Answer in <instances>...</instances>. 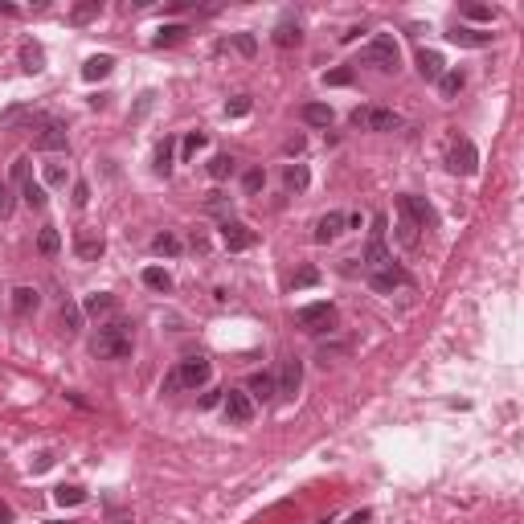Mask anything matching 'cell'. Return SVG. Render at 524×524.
<instances>
[{
    "label": "cell",
    "mask_w": 524,
    "mask_h": 524,
    "mask_svg": "<svg viewBox=\"0 0 524 524\" xmlns=\"http://www.w3.org/2000/svg\"><path fill=\"white\" fill-rule=\"evenodd\" d=\"M385 230H389V217H385V214H377V217H373V238H377V242H385Z\"/></svg>",
    "instance_id": "49"
},
{
    "label": "cell",
    "mask_w": 524,
    "mask_h": 524,
    "mask_svg": "<svg viewBox=\"0 0 524 524\" xmlns=\"http://www.w3.org/2000/svg\"><path fill=\"white\" fill-rule=\"evenodd\" d=\"M463 13H467L471 21H492V8H487V4H467Z\"/></svg>",
    "instance_id": "45"
},
{
    "label": "cell",
    "mask_w": 524,
    "mask_h": 524,
    "mask_svg": "<svg viewBox=\"0 0 524 524\" xmlns=\"http://www.w3.org/2000/svg\"><path fill=\"white\" fill-rule=\"evenodd\" d=\"M53 500L62 504V508H78V504L86 500V492H82V487H74V483H62V487L53 492Z\"/></svg>",
    "instance_id": "29"
},
{
    "label": "cell",
    "mask_w": 524,
    "mask_h": 524,
    "mask_svg": "<svg viewBox=\"0 0 524 524\" xmlns=\"http://www.w3.org/2000/svg\"><path fill=\"white\" fill-rule=\"evenodd\" d=\"M234 49H238L242 58H254V37H250V33H234Z\"/></svg>",
    "instance_id": "43"
},
{
    "label": "cell",
    "mask_w": 524,
    "mask_h": 524,
    "mask_svg": "<svg viewBox=\"0 0 524 524\" xmlns=\"http://www.w3.org/2000/svg\"><path fill=\"white\" fill-rule=\"evenodd\" d=\"M405 283H410V275H405L402 266H393V262H389V266H381V270H369V287H373V291H381V295H389L393 287H405Z\"/></svg>",
    "instance_id": "10"
},
{
    "label": "cell",
    "mask_w": 524,
    "mask_h": 524,
    "mask_svg": "<svg viewBox=\"0 0 524 524\" xmlns=\"http://www.w3.org/2000/svg\"><path fill=\"white\" fill-rule=\"evenodd\" d=\"M418 74H422L426 82H438V78L447 74V66H443V53H434V49H422V53H418Z\"/></svg>",
    "instance_id": "18"
},
{
    "label": "cell",
    "mask_w": 524,
    "mask_h": 524,
    "mask_svg": "<svg viewBox=\"0 0 524 524\" xmlns=\"http://www.w3.org/2000/svg\"><path fill=\"white\" fill-rule=\"evenodd\" d=\"M270 37H275V46H279V49H291V46L303 41V29H299V21H279Z\"/></svg>",
    "instance_id": "20"
},
{
    "label": "cell",
    "mask_w": 524,
    "mask_h": 524,
    "mask_svg": "<svg viewBox=\"0 0 524 524\" xmlns=\"http://www.w3.org/2000/svg\"><path fill=\"white\" fill-rule=\"evenodd\" d=\"M365 262H369V270H381V266H389L393 262V254H389V246L385 242H369V250H365Z\"/></svg>",
    "instance_id": "26"
},
{
    "label": "cell",
    "mask_w": 524,
    "mask_h": 524,
    "mask_svg": "<svg viewBox=\"0 0 524 524\" xmlns=\"http://www.w3.org/2000/svg\"><path fill=\"white\" fill-rule=\"evenodd\" d=\"M91 353L98 360H127L131 357V324H123V320L103 324L95 332V340H91Z\"/></svg>",
    "instance_id": "1"
},
{
    "label": "cell",
    "mask_w": 524,
    "mask_h": 524,
    "mask_svg": "<svg viewBox=\"0 0 524 524\" xmlns=\"http://www.w3.org/2000/svg\"><path fill=\"white\" fill-rule=\"evenodd\" d=\"M398 242H402L405 250H414V246H418V225H414V221H398Z\"/></svg>",
    "instance_id": "36"
},
{
    "label": "cell",
    "mask_w": 524,
    "mask_h": 524,
    "mask_svg": "<svg viewBox=\"0 0 524 524\" xmlns=\"http://www.w3.org/2000/svg\"><path fill=\"white\" fill-rule=\"evenodd\" d=\"M74 250H78V258H82V262H98V258H103V250H107V242H103V234H95V230H78Z\"/></svg>",
    "instance_id": "12"
},
{
    "label": "cell",
    "mask_w": 524,
    "mask_h": 524,
    "mask_svg": "<svg viewBox=\"0 0 524 524\" xmlns=\"http://www.w3.org/2000/svg\"><path fill=\"white\" fill-rule=\"evenodd\" d=\"M447 168H451L454 176H476L479 172V152L471 140H454L451 152H447Z\"/></svg>",
    "instance_id": "5"
},
{
    "label": "cell",
    "mask_w": 524,
    "mask_h": 524,
    "mask_svg": "<svg viewBox=\"0 0 524 524\" xmlns=\"http://www.w3.org/2000/svg\"><path fill=\"white\" fill-rule=\"evenodd\" d=\"M82 311H86V315H107V311H115V295H107V291H95V295H86Z\"/></svg>",
    "instance_id": "27"
},
{
    "label": "cell",
    "mask_w": 524,
    "mask_h": 524,
    "mask_svg": "<svg viewBox=\"0 0 524 524\" xmlns=\"http://www.w3.org/2000/svg\"><path fill=\"white\" fill-rule=\"evenodd\" d=\"M221 410H225V418H230L234 426H246V422L254 418V402H250L242 389H225V402H221Z\"/></svg>",
    "instance_id": "8"
},
{
    "label": "cell",
    "mask_w": 524,
    "mask_h": 524,
    "mask_svg": "<svg viewBox=\"0 0 524 524\" xmlns=\"http://www.w3.org/2000/svg\"><path fill=\"white\" fill-rule=\"evenodd\" d=\"M463 86H467V74H463V70H447L443 78H438V95H443V98H454Z\"/></svg>",
    "instance_id": "25"
},
{
    "label": "cell",
    "mask_w": 524,
    "mask_h": 524,
    "mask_svg": "<svg viewBox=\"0 0 524 524\" xmlns=\"http://www.w3.org/2000/svg\"><path fill=\"white\" fill-rule=\"evenodd\" d=\"M181 250H185V242L176 238L172 230H164V234H156V238H152V254H160V258H176Z\"/></svg>",
    "instance_id": "21"
},
{
    "label": "cell",
    "mask_w": 524,
    "mask_h": 524,
    "mask_svg": "<svg viewBox=\"0 0 524 524\" xmlns=\"http://www.w3.org/2000/svg\"><path fill=\"white\" fill-rule=\"evenodd\" d=\"M299 119L308 123V127H328V123H332V107H328V103H303V107H299Z\"/></svg>",
    "instance_id": "19"
},
{
    "label": "cell",
    "mask_w": 524,
    "mask_h": 524,
    "mask_svg": "<svg viewBox=\"0 0 524 524\" xmlns=\"http://www.w3.org/2000/svg\"><path fill=\"white\" fill-rule=\"evenodd\" d=\"M275 393H279V385H275L270 373H254V377L246 381V398H250V402H270Z\"/></svg>",
    "instance_id": "17"
},
{
    "label": "cell",
    "mask_w": 524,
    "mask_h": 524,
    "mask_svg": "<svg viewBox=\"0 0 524 524\" xmlns=\"http://www.w3.org/2000/svg\"><path fill=\"white\" fill-rule=\"evenodd\" d=\"M353 127H360V131H398L402 115L389 111V107H357L353 111Z\"/></svg>",
    "instance_id": "4"
},
{
    "label": "cell",
    "mask_w": 524,
    "mask_h": 524,
    "mask_svg": "<svg viewBox=\"0 0 524 524\" xmlns=\"http://www.w3.org/2000/svg\"><path fill=\"white\" fill-rule=\"evenodd\" d=\"M143 283L152 287V291H172V275L160 270V266H148V270H143Z\"/></svg>",
    "instance_id": "32"
},
{
    "label": "cell",
    "mask_w": 524,
    "mask_h": 524,
    "mask_svg": "<svg viewBox=\"0 0 524 524\" xmlns=\"http://www.w3.org/2000/svg\"><path fill=\"white\" fill-rule=\"evenodd\" d=\"M398 62H402V49H398V41H393L389 33H377L357 58V66H377V70H385V74L398 70Z\"/></svg>",
    "instance_id": "3"
},
{
    "label": "cell",
    "mask_w": 524,
    "mask_h": 524,
    "mask_svg": "<svg viewBox=\"0 0 524 524\" xmlns=\"http://www.w3.org/2000/svg\"><path fill=\"white\" fill-rule=\"evenodd\" d=\"M250 107H254V103H250L246 95H238V98H230V103H225V115L242 119V115H250Z\"/></svg>",
    "instance_id": "40"
},
{
    "label": "cell",
    "mask_w": 524,
    "mask_h": 524,
    "mask_svg": "<svg viewBox=\"0 0 524 524\" xmlns=\"http://www.w3.org/2000/svg\"><path fill=\"white\" fill-rule=\"evenodd\" d=\"M230 172H234V156H225V152H217L214 160H209V176H214V181H225Z\"/></svg>",
    "instance_id": "34"
},
{
    "label": "cell",
    "mask_w": 524,
    "mask_h": 524,
    "mask_svg": "<svg viewBox=\"0 0 524 524\" xmlns=\"http://www.w3.org/2000/svg\"><path fill=\"white\" fill-rule=\"evenodd\" d=\"M283 185H287L291 192L308 189V168H303V164H287V168H283Z\"/></svg>",
    "instance_id": "28"
},
{
    "label": "cell",
    "mask_w": 524,
    "mask_h": 524,
    "mask_svg": "<svg viewBox=\"0 0 524 524\" xmlns=\"http://www.w3.org/2000/svg\"><path fill=\"white\" fill-rule=\"evenodd\" d=\"M111 70H115V58H111V53H98V58H91V62L82 66V78H86V82H98V78H107Z\"/></svg>",
    "instance_id": "22"
},
{
    "label": "cell",
    "mask_w": 524,
    "mask_h": 524,
    "mask_svg": "<svg viewBox=\"0 0 524 524\" xmlns=\"http://www.w3.org/2000/svg\"><path fill=\"white\" fill-rule=\"evenodd\" d=\"M49 467H53V454L49 451H41L37 459H33V471H49Z\"/></svg>",
    "instance_id": "51"
},
{
    "label": "cell",
    "mask_w": 524,
    "mask_h": 524,
    "mask_svg": "<svg viewBox=\"0 0 524 524\" xmlns=\"http://www.w3.org/2000/svg\"><path fill=\"white\" fill-rule=\"evenodd\" d=\"M447 37H451L454 46H467V49H483V46H492V33H487V29H467V25L451 29Z\"/></svg>",
    "instance_id": "16"
},
{
    "label": "cell",
    "mask_w": 524,
    "mask_h": 524,
    "mask_svg": "<svg viewBox=\"0 0 524 524\" xmlns=\"http://www.w3.org/2000/svg\"><path fill=\"white\" fill-rule=\"evenodd\" d=\"M221 242H225V250H250V246L258 242V234H254L246 221H225V225H221Z\"/></svg>",
    "instance_id": "9"
},
{
    "label": "cell",
    "mask_w": 524,
    "mask_h": 524,
    "mask_svg": "<svg viewBox=\"0 0 524 524\" xmlns=\"http://www.w3.org/2000/svg\"><path fill=\"white\" fill-rule=\"evenodd\" d=\"M21 66H25L29 74L46 70V49L37 46V41H25V46H21Z\"/></svg>",
    "instance_id": "23"
},
{
    "label": "cell",
    "mask_w": 524,
    "mask_h": 524,
    "mask_svg": "<svg viewBox=\"0 0 524 524\" xmlns=\"http://www.w3.org/2000/svg\"><path fill=\"white\" fill-rule=\"evenodd\" d=\"M86 201H91V185H86V181H78V185H74V205L82 209Z\"/></svg>",
    "instance_id": "47"
},
{
    "label": "cell",
    "mask_w": 524,
    "mask_h": 524,
    "mask_svg": "<svg viewBox=\"0 0 524 524\" xmlns=\"http://www.w3.org/2000/svg\"><path fill=\"white\" fill-rule=\"evenodd\" d=\"M201 148H205V136H201V131H189V136H185V143H181V152H185V160H189V156H197Z\"/></svg>",
    "instance_id": "42"
},
{
    "label": "cell",
    "mask_w": 524,
    "mask_h": 524,
    "mask_svg": "<svg viewBox=\"0 0 524 524\" xmlns=\"http://www.w3.org/2000/svg\"><path fill=\"white\" fill-rule=\"evenodd\" d=\"M320 283V270H315V266H303V270H299V275H295V291H299V287H315Z\"/></svg>",
    "instance_id": "44"
},
{
    "label": "cell",
    "mask_w": 524,
    "mask_h": 524,
    "mask_svg": "<svg viewBox=\"0 0 524 524\" xmlns=\"http://www.w3.org/2000/svg\"><path fill=\"white\" fill-rule=\"evenodd\" d=\"M58 324H62V332H66V336H74L78 328H82V308H78L74 299H66V303H62V315H58Z\"/></svg>",
    "instance_id": "24"
},
{
    "label": "cell",
    "mask_w": 524,
    "mask_h": 524,
    "mask_svg": "<svg viewBox=\"0 0 524 524\" xmlns=\"http://www.w3.org/2000/svg\"><path fill=\"white\" fill-rule=\"evenodd\" d=\"M332 320H336V308H332V303H308V308L295 311V324H299V328H308V332L328 328Z\"/></svg>",
    "instance_id": "7"
},
{
    "label": "cell",
    "mask_w": 524,
    "mask_h": 524,
    "mask_svg": "<svg viewBox=\"0 0 524 524\" xmlns=\"http://www.w3.org/2000/svg\"><path fill=\"white\" fill-rule=\"evenodd\" d=\"M37 250H41V254H58V250H62V234H58L53 225H41V234H37Z\"/></svg>",
    "instance_id": "30"
},
{
    "label": "cell",
    "mask_w": 524,
    "mask_h": 524,
    "mask_svg": "<svg viewBox=\"0 0 524 524\" xmlns=\"http://www.w3.org/2000/svg\"><path fill=\"white\" fill-rule=\"evenodd\" d=\"M70 181V172H66V164H46V185H53V189H62Z\"/></svg>",
    "instance_id": "38"
},
{
    "label": "cell",
    "mask_w": 524,
    "mask_h": 524,
    "mask_svg": "<svg viewBox=\"0 0 524 524\" xmlns=\"http://www.w3.org/2000/svg\"><path fill=\"white\" fill-rule=\"evenodd\" d=\"M0 524H13V508H8L4 500H0Z\"/></svg>",
    "instance_id": "52"
},
{
    "label": "cell",
    "mask_w": 524,
    "mask_h": 524,
    "mask_svg": "<svg viewBox=\"0 0 524 524\" xmlns=\"http://www.w3.org/2000/svg\"><path fill=\"white\" fill-rule=\"evenodd\" d=\"M348 524H369V512H357V516H348Z\"/></svg>",
    "instance_id": "53"
},
{
    "label": "cell",
    "mask_w": 524,
    "mask_h": 524,
    "mask_svg": "<svg viewBox=\"0 0 524 524\" xmlns=\"http://www.w3.org/2000/svg\"><path fill=\"white\" fill-rule=\"evenodd\" d=\"M21 197H25V205H29V209H46V189H41V185H33V181H25L21 185Z\"/></svg>",
    "instance_id": "31"
},
{
    "label": "cell",
    "mask_w": 524,
    "mask_h": 524,
    "mask_svg": "<svg viewBox=\"0 0 524 524\" xmlns=\"http://www.w3.org/2000/svg\"><path fill=\"white\" fill-rule=\"evenodd\" d=\"M185 33H189L185 25H164V29H160V33H156L152 41H156V46H176V41H181Z\"/></svg>",
    "instance_id": "35"
},
{
    "label": "cell",
    "mask_w": 524,
    "mask_h": 524,
    "mask_svg": "<svg viewBox=\"0 0 524 524\" xmlns=\"http://www.w3.org/2000/svg\"><path fill=\"white\" fill-rule=\"evenodd\" d=\"M299 381H303V365H299V360L295 357H287L283 360V373H279V398H295V393H299Z\"/></svg>",
    "instance_id": "14"
},
{
    "label": "cell",
    "mask_w": 524,
    "mask_h": 524,
    "mask_svg": "<svg viewBox=\"0 0 524 524\" xmlns=\"http://www.w3.org/2000/svg\"><path fill=\"white\" fill-rule=\"evenodd\" d=\"M303 143H308L303 136H291V140L283 143V152H287V156H299V152H303Z\"/></svg>",
    "instance_id": "50"
},
{
    "label": "cell",
    "mask_w": 524,
    "mask_h": 524,
    "mask_svg": "<svg viewBox=\"0 0 524 524\" xmlns=\"http://www.w3.org/2000/svg\"><path fill=\"white\" fill-rule=\"evenodd\" d=\"M242 185H246V192L254 197V192H262V185H266V172H262V168H250V172L242 176Z\"/></svg>",
    "instance_id": "39"
},
{
    "label": "cell",
    "mask_w": 524,
    "mask_h": 524,
    "mask_svg": "<svg viewBox=\"0 0 524 524\" xmlns=\"http://www.w3.org/2000/svg\"><path fill=\"white\" fill-rule=\"evenodd\" d=\"M0 217H13V189L0 185Z\"/></svg>",
    "instance_id": "46"
},
{
    "label": "cell",
    "mask_w": 524,
    "mask_h": 524,
    "mask_svg": "<svg viewBox=\"0 0 524 524\" xmlns=\"http://www.w3.org/2000/svg\"><path fill=\"white\" fill-rule=\"evenodd\" d=\"M209 377H214V365L205 357H189L164 377V393H172V389H201Z\"/></svg>",
    "instance_id": "2"
},
{
    "label": "cell",
    "mask_w": 524,
    "mask_h": 524,
    "mask_svg": "<svg viewBox=\"0 0 524 524\" xmlns=\"http://www.w3.org/2000/svg\"><path fill=\"white\" fill-rule=\"evenodd\" d=\"M33 148L37 152H66L70 148V136H66V123L58 119H41V127H37V140H33Z\"/></svg>",
    "instance_id": "6"
},
{
    "label": "cell",
    "mask_w": 524,
    "mask_h": 524,
    "mask_svg": "<svg viewBox=\"0 0 524 524\" xmlns=\"http://www.w3.org/2000/svg\"><path fill=\"white\" fill-rule=\"evenodd\" d=\"M398 205H402L405 221H414L418 230H426L430 221H434V214H430V205L422 201V197H410V192H405V197H398Z\"/></svg>",
    "instance_id": "13"
},
{
    "label": "cell",
    "mask_w": 524,
    "mask_h": 524,
    "mask_svg": "<svg viewBox=\"0 0 524 524\" xmlns=\"http://www.w3.org/2000/svg\"><path fill=\"white\" fill-rule=\"evenodd\" d=\"M172 168V140H160V148H156V172H164Z\"/></svg>",
    "instance_id": "37"
},
{
    "label": "cell",
    "mask_w": 524,
    "mask_h": 524,
    "mask_svg": "<svg viewBox=\"0 0 524 524\" xmlns=\"http://www.w3.org/2000/svg\"><path fill=\"white\" fill-rule=\"evenodd\" d=\"M13 181H17V185H25V181H29V160H13Z\"/></svg>",
    "instance_id": "48"
},
{
    "label": "cell",
    "mask_w": 524,
    "mask_h": 524,
    "mask_svg": "<svg viewBox=\"0 0 524 524\" xmlns=\"http://www.w3.org/2000/svg\"><path fill=\"white\" fill-rule=\"evenodd\" d=\"M344 225H348V217L340 214V209H332V214H324L320 221H315V242H320V246H328V242H336L340 234H344Z\"/></svg>",
    "instance_id": "11"
},
{
    "label": "cell",
    "mask_w": 524,
    "mask_h": 524,
    "mask_svg": "<svg viewBox=\"0 0 524 524\" xmlns=\"http://www.w3.org/2000/svg\"><path fill=\"white\" fill-rule=\"evenodd\" d=\"M95 17H98V0H82V4H74V8H70L74 25H86V21H95Z\"/></svg>",
    "instance_id": "33"
},
{
    "label": "cell",
    "mask_w": 524,
    "mask_h": 524,
    "mask_svg": "<svg viewBox=\"0 0 524 524\" xmlns=\"http://www.w3.org/2000/svg\"><path fill=\"white\" fill-rule=\"evenodd\" d=\"M324 82H328V86H348V82H353V66H340V70H328V74H324Z\"/></svg>",
    "instance_id": "41"
},
{
    "label": "cell",
    "mask_w": 524,
    "mask_h": 524,
    "mask_svg": "<svg viewBox=\"0 0 524 524\" xmlns=\"http://www.w3.org/2000/svg\"><path fill=\"white\" fill-rule=\"evenodd\" d=\"M8 303H13V311L25 320V315H33V311L41 308V295H37V287H13Z\"/></svg>",
    "instance_id": "15"
}]
</instances>
